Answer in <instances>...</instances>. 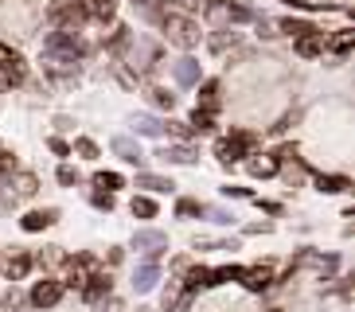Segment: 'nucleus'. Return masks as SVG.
<instances>
[{"instance_id":"6ab92c4d","label":"nucleus","mask_w":355,"mask_h":312,"mask_svg":"<svg viewBox=\"0 0 355 312\" xmlns=\"http://www.w3.org/2000/svg\"><path fill=\"white\" fill-rule=\"evenodd\" d=\"M347 187H352L347 176H324V172L316 176V191H324V196H340V191H347Z\"/></svg>"},{"instance_id":"b1692460","label":"nucleus","mask_w":355,"mask_h":312,"mask_svg":"<svg viewBox=\"0 0 355 312\" xmlns=\"http://www.w3.org/2000/svg\"><path fill=\"white\" fill-rule=\"evenodd\" d=\"M148 102L157 105V110H172V105H176V94H168L164 86H153V90H148Z\"/></svg>"},{"instance_id":"dca6fc26","label":"nucleus","mask_w":355,"mask_h":312,"mask_svg":"<svg viewBox=\"0 0 355 312\" xmlns=\"http://www.w3.org/2000/svg\"><path fill=\"white\" fill-rule=\"evenodd\" d=\"M160 160H168V164H196V148L168 145V148H160Z\"/></svg>"},{"instance_id":"72a5a7b5","label":"nucleus","mask_w":355,"mask_h":312,"mask_svg":"<svg viewBox=\"0 0 355 312\" xmlns=\"http://www.w3.org/2000/svg\"><path fill=\"white\" fill-rule=\"evenodd\" d=\"M59 184H63V187H74V184H78V172H74L71 164H63V168H59Z\"/></svg>"},{"instance_id":"4be33fe9","label":"nucleus","mask_w":355,"mask_h":312,"mask_svg":"<svg viewBox=\"0 0 355 312\" xmlns=\"http://www.w3.org/2000/svg\"><path fill=\"white\" fill-rule=\"evenodd\" d=\"M133 133H141V137H160V133H164V125H160L157 117H133Z\"/></svg>"},{"instance_id":"7ed1b4c3","label":"nucleus","mask_w":355,"mask_h":312,"mask_svg":"<svg viewBox=\"0 0 355 312\" xmlns=\"http://www.w3.org/2000/svg\"><path fill=\"white\" fill-rule=\"evenodd\" d=\"M164 35H168V43H176V47H196L199 43V31L188 16H164Z\"/></svg>"},{"instance_id":"f704fd0d","label":"nucleus","mask_w":355,"mask_h":312,"mask_svg":"<svg viewBox=\"0 0 355 312\" xmlns=\"http://www.w3.org/2000/svg\"><path fill=\"white\" fill-rule=\"evenodd\" d=\"M168 4H172V8H180V12H196L203 0H168Z\"/></svg>"},{"instance_id":"f03ea898","label":"nucleus","mask_w":355,"mask_h":312,"mask_svg":"<svg viewBox=\"0 0 355 312\" xmlns=\"http://www.w3.org/2000/svg\"><path fill=\"white\" fill-rule=\"evenodd\" d=\"M51 20L59 24V31H78L90 16H86L83 0H67V4H55V8H51Z\"/></svg>"},{"instance_id":"5701e85b","label":"nucleus","mask_w":355,"mask_h":312,"mask_svg":"<svg viewBox=\"0 0 355 312\" xmlns=\"http://www.w3.org/2000/svg\"><path fill=\"white\" fill-rule=\"evenodd\" d=\"M129 211H133L137 218H157V203L148 196H133V203H129Z\"/></svg>"},{"instance_id":"37998d69","label":"nucleus","mask_w":355,"mask_h":312,"mask_svg":"<svg viewBox=\"0 0 355 312\" xmlns=\"http://www.w3.org/2000/svg\"><path fill=\"white\" fill-rule=\"evenodd\" d=\"M270 312H282V309H270Z\"/></svg>"},{"instance_id":"39448f33","label":"nucleus","mask_w":355,"mask_h":312,"mask_svg":"<svg viewBox=\"0 0 355 312\" xmlns=\"http://www.w3.org/2000/svg\"><path fill=\"white\" fill-rule=\"evenodd\" d=\"M59 301H63V281H51V277L35 281L32 293H28V304L32 309H55Z\"/></svg>"},{"instance_id":"4c0bfd02","label":"nucleus","mask_w":355,"mask_h":312,"mask_svg":"<svg viewBox=\"0 0 355 312\" xmlns=\"http://www.w3.org/2000/svg\"><path fill=\"white\" fill-rule=\"evenodd\" d=\"M223 196H230V199H246V196H250V191H246V187H223Z\"/></svg>"},{"instance_id":"412c9836","label":"nucleus","mask_w":355,"mask_h":312,"mask_svg":"<svg viewBox=\"0 0 355 312\" xmlns=\"http://www.w3.org/2000/svg\"><path fill=\"white\" fill-rule=\"evenodd\" d=\"M355 43V31H340V35H332V40H324V51H336V55H347Z\"/></svg>"},{"instance_id":"a211bd4d","label":"nucleus","mask_w":355,"mask_h":312,"mask_svg":"<svg viewBox=\"0 0 355 312\" xmlns=\"http://www.w3.org/2000/svg\"><path fill=\"white\" fill-rule=\"evenodd\" d=\"M137 187H145V191H172V180L168 176H153V172H137Z\"/></svg>"},{"instance_id":"e433bc0d","label":"nucleus","mask_w":355,"mask_h":312,"mask_svg":"<svg viewBox=\"0 0 355 312\" xmlns=\"http://www.w3.org/2000/svg\"><path fill=\"white\" fill-rule=\"evenodd\" d=\"M47 145H51V153H59V156H67V153H71V145H67L63 137H51Z\"/></svg>"},{"instance_id":"f8f14e48","label":"nucleus","mask_w":355,"mask_h":312,"mask_svg":"<svg viewBox=\"0 0 355 312\" xmlns=\"http://www.w3.org/2000/svg\"><path fill=\"white\" fill-rule=\"evenodd\" d=\"M32 266H35L32 254H12V258L4 261V273H8V281H24L32 273Z\"/></svg>"},{"instance_id":"f3484780","label":"nucleus","mask_w":355,"mask_h":312,"mask_svg":"<svg viewBox=\"0 0 355 312\" xmlns=\"http://www.w3.org/2000/svg\"><path fill=\"white\" fill-rule=\"evenodd\" d=\"M51 223H55V211H28L20 227L28 230V234H35V230H47Z\"/></svg>"},{"instance_id":"c85d7f7f","label":"nucleus","mask_w":355,"mask_h":312,"mask_svg":"<svg viewBox=\"0 0 355 312\" xmlns=\"http://www.w3.org/2000/svg\"><path fill=\"white\" fill-rule=\"evenodd\" d=\"M74 153L83 156V160H98V145L90 137H78V141H74Z\"/></svg>"},{"instance_id":"9b49d317","label":"nucleus","mask_w":355,"mask_h":312,"mask_svg":"<svg viewBox=\"0 0 355 312\" xmlns=\"http://www.w3.org/2000/svg\"><path fill=\"white\" fill-rule=\"evenodd\" d=\"M157 277H160V266H157V258H148L145 266L133 273V289L137 293H148L153 285H157Z\"/></svg>"},{"instance_id":"cd10ccee","label":"nucleus","mask_w":355,"mask_h":312,"mask_svg":"<svg viewBox=\"0 0 355 312\" xmlns=\"http://www.w3.org/2000/svg\"><path fill=\"white\" fill-rule=\"evenodd\" d=\"M203 211H207V207H203L199 199H180V203H176V215L180 218H196V215H203Z\"/></svg>"},{"instance_id":"4468645a","label":"nucleus","mask_w":355,"mask_h":312,"mask_svg":"<svg viewBox=\"0 0 355 312\" xmlns=\"http://www.w3.org/2000/svg\"><path fill=\"white\" fill-rule=\"evenodd\" d=\"M297 55H301V59H320L324 55V31H316V35H301V40H297Z\"/></svg>"},{"instance_id":"20e7f679","label":"nucleus","mask_w":355,"mask_h":312,"mask_svg":"<svg viewBox=\"0 0 355 312\" xmlns=\"http://www.w3.org/2000/svg\"><path fill=\"white\" fill-rule=\"evenodd\" d=\"M24 74H28V67H24L20 51H16V47H8V43H0V83L20 86Z\"/></svg>"},{"instance_id":"a878e982","label":"nucleus","mask_w":355,"mask_h":312,"mask_svg":"<svg viewBox=\"0 0 355 312\" xmlns=\"http://www.w3.org/2000/svg\"><path fill=\"white\" fill-rule=\"evenodd\" d=\"M188 125L196 129V133H211V129H215V117H211L207 110H199V105H196V114H191Z\"/></svg>"},{"instance_id":"393cba45","label":"nucleus","mask_w":355,"mask_h":312,"mask_svg":"<svg viewBox=\"0 0 355 312\" xmlns=\"http://www.w3.org/2000/svg\"><path fill=\"white\" fill-rule=\"evenodd\" d=\"M94 187H102V191H117V187H125V180L117 176V172H94Z\"/></svg>"},{"instance_id":"473e14b6","label":"nucleus","mask_w":355,"mask_h":312,"mask_svg":"<svg viewBox=\"0 0 355 312\" xmlns=\"http://www.w3.org/2000/svg\"><path fill=\"white\" fill-rule=\"evenodd\" d=\"M90 203H94L98 211H110V207H114V191H94V196H90Z\"/></svg>"},{"instance_id":"ddd939ff","label":"nucleus","mask_w":355,"mask_h":312,"mask_svg":"<svg viewBox=\"0 0 355 312\" xmlns=\"http://www.w3.org/2000/svg\"><path fill=\"white\" fill-rule=\"evenodd\" d=\"M172 74H176L180 86H199V78H203V71H199L196 59H180L176 67H172Z\"/></svg>"},{"instance_id":"79ce46f5","label":"nucleus","mask_w":355,"mask_h":312,"mask_svg":"<svg viewBox=\"0 0 355 312\" xmlns=\"http://www.w3.org/2000/svg\"><path fill=\"white\" fill-rule=\"evenodd\" d=\"M0 164H8V153H4V148H0Z\"/></svg>"},{"instance_id":"bb28decb","label":"nucleus","mask_w":355,"mask_h":312,"mask_svg":"<svg viewBox=\"0 0 355 312\" xmlns=\"http://www.w3.org/2000/svg\"><path fill=\"white\" fill-rule=\"evenodd\" d=\"M184 289L196 293V289H207V270L203 266H196V270H188V277H184Z\"/></svg>"},{"instance_id":"423d86ee","label":"nucleus","mask_w":355,"mask_h":312,"mask_svg":"<svg viewBox=\"0 0 355 312\" xmlns=\"http://www.w3.org/2000/svg\"><path fill=\"white\" fill-rule=\"evenodd\" d=\"M246 148H254V133H234V137H223L219 145H215V156H219L223 164H234V160H242L246 156Z\"/></svg>"},{"instance_id":"1a4fd4ad","label":"nucleus","mask_w":355,"mask_h":312,"mask_svg":"<svg viewBox=\"0 0 355 312\" xmlns=\"http://www.w3.org/2000/svg\"><path fill=\"white\" fill-rule=\"evenodd\" d=\"M114 153L121 156L125 164H137V168H141V164H145V160H148V156H145V148L137 145L133 137H114Z\"/></svg>"},{"instance_id":"7c9ffc66","label":"nucleus","mask_w":355,"mask_h":312,"mask_svg":"<svg viewBox=\"0 0 355 312\" xmlns=\"http://www.w3.org/2000/svg\"><path fill=\"white\" fill-rule=\"evenodd\" d=\"M289 160H297V145H282L277 153H273V164H277V168L289 164Z\"/></svg>"},{"instance_id":"aec40b11","label":"nucleus","mask_w":355,"mask_h":312,"mask_svg":"<svg viewBox=\"0 0 355 312\" xmlns=\"http://www.w3.org/2000/svg\"><path fill=\"white\" fill-rule=\"evenodd\" d=\"M219 8H223V16H227V20H234V24H250L254 20V12L246 8V4H234V0H223Z\"/></svg>"},{"instance_id":"ea45409f","label":"nucleus","mask_w":355,"mask_h":312,"mask_svg":"<svg viewBox=\"0 0 355 312\" xmlns=\"http://www.w3.org/2000/svg\"><path fill=\"white\" fill-rule=\"evenodd\" d=\"M102 312H121V301H114V297H102Z\"/></svg>"},{"instance_id":"c03bdc74","label":"nucleus","mask_w":355,"mask_h":312,"mask_svg":"<svg viewBox=\"0 0 355 312\" xmlns=\"http://www.w3.org/2000/svg\"><path fill=\"white\" fill-rule=\"evenodd\" d=\"M141 4H148V0H141Z\"/></svg>"},{"instance_id":"a19ab883","label":"nucleus","mask_w":355,"mask_h":312,"mask_svg":"<svg viewBox=\"0 0 355 312\" xmlns=\"http://www.w3.org/2000/svg\"><path fill=\"white\" fill-rule=\"evenodd\" d=\"M316 4H347V0H316Z\"/></svg>"},{"instance_id":"f257e3e1","label":"nucleus","mask_w":355,"mask_h":312,"mask_svg":"<svg viewBox=\"0 0 355 312\" xmlns=\"http://www.w3.org/2000/svg\"><path fill=\"white\" fill-rule=\"evenodd\" d=\"M43 51L59 55V62H74L83 55V40H78L74 31H51V35L43 40Z\"/></svg>"},{"instance_id":"c9c22d12","label":"nucleus","mask_w":355,"mask_h":312,"mask_svg":"<svg viewBox=\"0 0 355 312\" xmlns=\"http://www.w3.org/2000/svg\"><path fill=\"white\" fill-rule=\"evenodd\" d=\"M168 129H172V133H176L180 141H188V137H191V129H188L184 121H168Z\"/></svg>"},{"instance_id":"6e6552de","label":"nucleus","mask_w":355,"mask_h":312,"mask_svg":"<svg viewBox=\"0 0 355 312\" xmlns=\"http://www.w3.org/2000/svg\"><path fill=\"white\" fill-rule=\"evenodd\" d=\"M78 289H83L86 301H102V297H110L114 281H110V273H86V281L78 285Z\"/></svg>"},{"instance_id":"9d476101","label":"nucleus","mask_w":355,"mask_h":312,"mask_svg":"<svg viewBox=\"0 0 355 312\" xmlns=\"http://www.w3.org/2000/svg\"><path fill=\"white\" fill-rule=\"evenodd\" d=\"M239 281L250 293H261V289H270V285H273V270H270V266H254V270H242Z\"/></svg>"},{"instance_id":"58836bf2","label":"nucleus","mask_w":355,"mask_h":312,"mask_svg":"<svg viewBox=\"0 0 355 312\" xmlns=\"http://www.w3.org/2000/svg\"><path fill=\"white\" fill-rule=\"evenodd\" d=\"M35 191V180L32 176H20V196H32Z\"/></svg>"},{"instance_id":"c756f323","label":"nucleus","mask_w":355,"mask_h":312,"mask_svg":"<svg viewBox=\"0 0 355 312\" xmlns=\"http://www.w3.org/2000/svg\"><path fill=\"white\" fill-rule=\"evenodd\" d=\"M250 176H258V180L277 176V164H273V160H250Z\"/></svg>"},{"instance_id":"2eb2a0df","label":"nucleus","mask_w":355,"mask_h":312,"mask_svg":"<svg viewBox=\"0 0 355 312\" xmlns=\"http://www.w3.org/2000/svg\"><path fill=\"white\" fill-rule=\"evenodd\" d=\"M277 31H285V35H293V40H301V35H316V28L309 20H293V16H285V20L273 24Z\"/></svg>"},{"instance_id":"0eeeda50","label":"nucleus","mask_w":355,"mask_h":312,"mask_svg":"<svg viewBox=\"0 0 355 312\" xmlns=\"http://www.w3.org/2000/svg\"><path fill=\"white\" fill-rule=\"evenodd\" d=\"M133 250H141L145 258H160L168 250V234L164 230H137L133 234Z\"/></svg>"},{"instance_id":"2f4dec72","label":"nucleus","mask_w":355,"mask_h":312,"mask_svg":"<svg viewBox=\"0 0 355 312\" xmlns=\"http://www.w3.org/2000/svg\"><path fill=\"white\" fill-rule=\"evenodd\" d=\"M24 309H28V301L20 293H4V312H24Z\"/></svg>"}]
</instances>
